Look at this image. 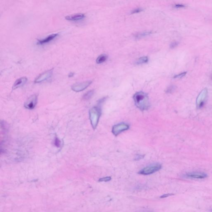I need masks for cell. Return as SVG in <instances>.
I'll return each instance as SVG.
<instances>
[{
	"mask_svg": "<svg viewBox=\"0 0 212 212\" xmlns=\"http://www.w3.org/2000/svg\"><path fill=\"white\" fill-rule=\"evenodd\" d=\"M134 99L136 106L141 111L147 110L150 106L149 98L146 93L137 92L134 95Z\"/></svg>",
	"mask_w": 212,
	"mask_h": 212,
	"instance_id": "obj_1",
	"label": "cell"
},
{
	"mask_svg": "<svg viewBox=\"0 0 212 212\" xmlns=\"http://www.w3.org/2000/svg\"><path fill=\"white\" fill-rule=\"evenodd\" d=\"M101 115V108L98 106L93 107L89 111L90 123L92 127L94 129H95L97 126Z\"/></svg>",
	"mask_w": 212,
	"mask_h": 212,
	"instance_id": "obj_2",
	"label": "cell"
},
{
	"mask_svg": "<svg viewBox=\"0 0 212 212\" xmlns=\"http://www.w3.org/2000/svg\"><path fill=\"white\" fill-rule=\"evenodd\" d=\"M161 168L162 165L160 164H152L142 169L138 172V174L144 175H151L160 170Z\"/></svg>",
	"mask_w": 212,
	"mask_h": 212,
	"instance_id": "obj_3",
	"label": "cell"
},
{
	"mask_svg": "<svg viewBox=\"0 0 212 212\" xmlns=\"http://www.w3.org/2000/svg\"><path fill=\"white\" fill-rule=\"evenodd\" d=\"M38 95L34 94L27 99L25 102V107L26 109H32L35 107L37 103Z\"/></svg>",
	"mask_w": 212,
	"mask_h": 212,
	"instance_id": "obj_4",
	"label": "cell"
},
{
	"mask_svg": "<svg viewBox=\"0 0 212 212\" xmlns=\"http://www.w3.org/2000/svg\"><path fill=\"white\" fill-rule=\"evenodd\" d=\"M129 128V125L126 123H119L113 126L112 129V133L115 136H117L122 132L128 130Z\"/></svg>",
	"mask_w": 212,
	"mask_h": 212,
	"instance_id": "obj_5",
	"label": "cell"
},
{
	"mask_svg": "<svg viewBox=\"0 0 212 212\" xmlns=\"http://www.w3.org/2000/svg\"><path fill=\"white\" fill-rule=\"evenodd\" d=\"M92 82L91 81L88 80L83 82L74 84L71 87V89L75 92H81V91L85 90L87 87H89Z\"/></svg>",
	"mask_w": 212,
	"mask_h": 212,
	"instance_id": "obj_6",
	"label": "cell"
},
{
	"mask_svg": "<svg viewBox=\"0 0 212 212\" xmlns=\"http://www.w3.org/2000/svg\"><path fill=\"white\" fill-rule=\"evenodd\" d=\"M208 91L207 88H205L201 91L197 98L196 104L198 108H200L203 105L205 100L208 96Z\"/></svg>",
	"mask_w": 212,
	"mask_h": 212,
	"instance_id": "obj_7",
	"label": "cell"
},
{
	"mask_svg": "<svg viewBox=\"0 0 212 212\" xmlns=\"http://www.w3.org/2000/svg\"><path fill=\"white\" fill-rule=\"evenodd\" d=\"M53 69L48 70L39 75L35 80V83H40L47 80L52 77L53 74Z\"/></svg>",
	"mask_w": 212,
	"mask_h": 212,
	"instance_id": "obj_8",
	"label": "cell"
},
{
	"mask_svg": "<svg viewBox=\"0 0 212 212\" xmlns=\"http://www.w3.org/2000/svg\"><path fill=\"white\" fill-rule=\"evenodd\" d=\"M186 177L190 178L193 179H204L207 177L208 175L207 174L202 172H192L186 174L185 175Z\"/></svg>",
	"mask_w": 212,
	"mask_h": 212,
	"instance_id": "obj_9",
	"label": "cell"
},
{
	"mask_svg": "<svg viewBox=\"0 0 212 212\" xmlns=\"http://www.w3.org/2000/svg\"><path fill=\"white\" fill-rule=\"evenodd\" d=\"M27 80V78L25 77H23L18 79L15 81L14 84L13 85L12 90H16V89H18L19 87H22L26 83Z\"/></svg>",
	"mask_w": 212,
	"mask_h": 212,
	"instance_id": "obj_10",
	"label": "cell"
},
{
	"mask_svg": "<svg viewBox=\"0 0 212 212\" xmlns=\"http://www.w3.org/2000/svg\"><path fill=\"white\" fill-rule=\"evenodd\" d=\"M85 18V16L84 14H81V13H78V14L65 16V19L68 21H76L80 20H81Z\"/></svg>",
	"mask_w": 212,
	"mask_h": 212,
	"instance_id": "obj_11",
	"label": "cell"
},
{
	"mask_svg": "<svg viewBox=\"0 0 212 212\" xmlns=\"http://www.w3.org/2000/svg\"><path fill=\"white\" fill-rule=\"evenodd\" d=\"M58 35H59L58 34H53L47 36L44 39L38 40L37 44H40V45H42V44L48 43L52 41L54 39L56 38L57 37Z\"/></svg>",
	"mask_w": 212,
	"mask_h": 212,
	"instance_id": "obj_12",
	"label": "cell"
},
{
	"mask_svg": "<svg viewBox=\"0 0 212 212\" xmlns=\"http://www.w3.org/2000/svg\"><path fill=\"white\" fill-rule=\"evenodd\" d=\"M108 58V56L106 55H102L99 56L97 58L96 62L98 64H100V63H103V62H104L105 61H106V60Z\"/></svg>",
	"mask_w": 212,
	"mask_h": 212,
	"instance_id": "obj_13",
	"label": "cell"
},
{
	"mask_svg": "<svg viewBox=\"0 0 212 212\" xmlns=\"http://www.w3.org/2000/svg\"><path fill=\"white\" fill-rule=\"evenodd\" d=\"M94 94V90H91L90 91H88L87 93H85L83 97V99L85 100H89L93 96V95Z\"/></svg>",
	"mask_w": 212,
	"mask_h": 212,
	"instance_id": "obj_14",
	"label": "cell"
},
{
	"mask_svg": "<svg viewBox=\"0 0 212 212\" xmlns=\"http://www.w3.org/2000/svg\"><path fill=\"white\" fill-rule=\"evenodd\" d=\"M148 61V58L147 57H142L139 58L136 61V64L140 65L147 63Z\"/></svg>",
	"mask_w": 212,
	"mask_h": 212,
	"instance_id": "obj_15",
	"label": "cell"
},
{
	"mask_svg": "<svg viewBox=\"0 0 212 212\" xmlns=\"http://www.w3.org/2000/svg\"><path fill=\"white\" fill-rule=\"evenodd\" d=\"M151 34V32H142V33L137 34L136 35V37L138 39L140 38L143 37L145 36L149 35Z\"/></svg>",
	"mask_w": 212,
	"mask_h": 212,
	"instance_id": "obj_16",
	"label": "cell"
},
{
	"mask_svg": "<svg viewBox=\"0 0 212 212\" xmlns=\"http://www.w3.org/2000/svg\"><path fill=\"white\" fill-rule=\"evenodd\" d=\"M112 179V178L110 177H105L102 178L100 179L99 180V181L100 182H107V181H110Z\"/></svg>",
	"mask_w": 212,
	"mask_h": 212,
	"instance_id": "obj_17",
	"label": "cell"
},
{
	"mask_svg": "<svg viewBox=\"0 0 212 212\" xmlns=\"http://www.w3.org/2000/svg\"><path fill=\"white\" fill-rule=\"evenodd\" d=\"M186 74H187V72H183V73H181L180 74L176 75V76H175L174 77V78H182L185 76Z\"/></svg>",
	"mask_w": 212,
	"mask_h": 212,
	"instance_id": "obj_18",
	"label": "cell"
},
{
	"mask_svg": "<svg viewBox=\"0 0 212 212\" xmlns=\"http://www.w3.org/2000/svg\"><path fill=\"white\" fill-rule=\"evenodd\" d=\"M55 144L57 146V147H60L61 145V141L58 138L56 137L55 139Z\"/></svg>",
	"mask_w": 212,
	"mask_h": 212,
	"instance_id": "obj_19",
	"label": "cell"
},
{
	"mask_svg": "<svg viewBox=\"0 0 212 212\" xmlns=\"http://www.w3.org/2000/svg\"><path fill=\"white\" fill-rule=\"evenodd\" d=\"M142 11V10L141 8H137V9L132 10V14L140 13V12H141Z\"/></svg>",
	"mask_w": 212,
	"mask_h": 212,
	"instance_id": "obj_20",
	"label": "cell"
},
{
	"mask_svg": "<svg viewBox=\"0 0 212 212\" xmlns=\"http://www.w3.org/2000/svg\"><path fill=\"white\" fill-rule=\"evenodd\" d=\"M178 44V43L177 42H173L171 44L170 47L171 48H175V47H176Z\"/></svg>",
	"mask_w": 212,
	"mask_h": 212,
	"instance_id": "obj_21",
	"label": "cell"
},
{
	"mask_svg": "<svg viewBox=\"0 0 212 212\" xmlns=\"http://www.w3.org/2000/svg\"><path fill=\"white\" fill-rule=\"evenodd\" d=\"M174 195V194H166L163 195L162 196L160 197V198H167V197L171 196Z\"/></svg>",
	"mask_w": 212,
	"mask_h": 212,
	"instance_id": "obj_22",
	"label": "cell"
},
{
	"mask_svg": "<svg viewBox=\"0 0 212 212\" xmlns=\"http://www.w3.org/2000/svg\"><path fill=\"white\" fill-rule=\"evenodd\" d=\"M174 89V87L173 86H171L170 87H169V88L167 89V93H171V92H172V91Z\"/></svg>",
	"mask_w": 212,
	"mask_h": 212,
	"instance_id": "obj_23",
	"label": "cell"
},
{
	"mask_svg": "<svg viewBox=\"0 0 212 212\" xmlns=\"http://www.w3.org/2000/svg\"><path fill=\"white\" fill-rule=\"evenodd\" d=\"M184 6L182 4H177L175 5V7H177V8H180V7H184Z\"/></svg>",
	"mask_w": 212,
	"mask_h": 212,
	"instance_id": "obj_24",
	"label": "cell"
},
{
	"mask_svg": "<svg viewBox=\"0 0 212 212\" xmlns=\"http://www.w3.org/2000/svg\"><path fill=\"white\" fill-rule=\"evenodd\" d=\"M143 157V156L140 155H138L137 157H136V160H139L141 159Z\"/></svg>",
	"mask_w": 212,
	"mask_h": 212,
	"instance_id": "obj_25",
	"label": "cell"
},
{
	"mask_svg": "<svg viewBox=\"0 0 212 212\" xmlns=\"http://www.w3.org/2000/svg\"><path fill=\"white\" fill-rule=\"evenodd\" d=\"M74 76V73H70V74H69V75H68V76L69 77H73V76Z\"/></svg>",
	"mask_w": 212,
	"mask_h": 212,
	"instance_id": "obj_26",
	"label": "cell"
},
{
	"mask_svg": "<svg viewBox=\"0 0 212 212\" xmlns=\"http://www.w3.org/2000/svg\"></svg>",
	"mask_w": 212,
	"mask_h": 212,
	"instance_id": "obj_27",
	"label": "cell"
},
{
	"mask_svg": "<svg viewBox=\"0 0 212 212\" xmlns=\"http://www.w3.org/2000/svg\"><path fill=\"white\" fill-rule=\"evenodd\" d=\"M211 211L212 212V211Z\"/></svg>",
	"mask_w": 212,
	"mask_h": 212,
	"instance_id": "obj_28",
	"label": "cell"
}]
</instances>
